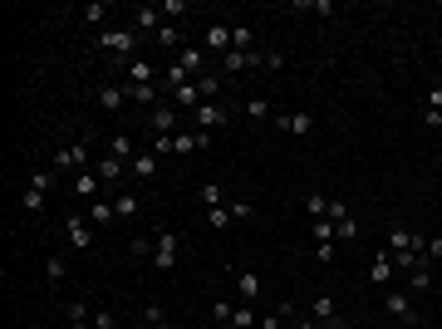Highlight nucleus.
Listing matches in <instances>:
<instances>
[{
	"label": "nucleus",
	"mask_w": 442,
	"mask_h": 329,
	"mask_svg": "<svg viewBox=\"0 0 442 329\" xmlns=\"http://www.w3.org/2000/svg\"><path fill=\"white\" fill-rule=\"evenodd\" d=\"M423 246H428V236H418V231H403V226L388 231V251H393L398 270H418L423 265Z\"/></svg>",
	"instance_id": "nucleus-1"
},
{
	"label": "nucleus",
	"mask_w": 442,
	"mask_h": 329,
	"mask_svg": "<svg viewBox=\"0 0 442 329\" xmlns=\"http://www.w3.org/2000/svg\"><path fill=\"white\" fill-rule=\"evenodd\" d=\"M99 49H118V54H123V64H128V59H138L143 35H138L133 25H128V30H104V35H99Z\"/></svg>",
	"instance_id": "nucleus-2"
},
{
	"label": "nucleus",
	"mask_w": 442,
	"mask_h": 329,
	"mask_svg": "<svg viewBox=\"0 0 442 329\" xmlns=\"http://www.w3.org/2000/svg\"><path fill=\"white\" fill-rule=\"evenodd\" d=\"M148 128H153L157 138H177V128H182V113H177V104H157V109L148 113Z\"/></svg>",
	"instance_id": "nucleus-3"
},
{
	"label": "nucleus",
	"mask_w": 442,
	"mask_h": 329,
	"mask_svg": "<svg viewBox=\"0 0 442 329\" xmlns=\"http://www.w3.org/2000/svg\"><path fill=\"white\" fill-rule=\"evenodd\" d=\"M231 123V109L226 104H202V109H192V128H202V133H217V128H226Z\"/></svg>",
	"instance_id": "nucleus-4"
},
{
	"label": "nucleus",
	"mask_w": 442,
	"mask_h": 329,
	"mask_svg": "<svg viewBox=\"0 0 442 329\" xmlns=\"http://www.w3.org/2000/svg\"><path fill=\"white\" fill-rule=\"evenodd\" d=\"M177 261H182V241H177V231H162V236H157V251H153V265L167 275Z\"/></svg>",
	"instance_id": "nucleus-5"
},
{
	"label": "nucleus",
	"mask_w": 442,
	"mask_h": 329,
	"mask_svg": "<svg viewBox=\"0 0 442 329\" xmlns=\"http://www.w3.org/2000/svg\"><path fill=\"white\" fill-rule=\"evenodd\" d=\"M202 148H212V133H202V128L167 138V152H177V157H192V152H202Z\"/></svg>",
	"instance_id": "nucleus-6"
},
{
	"label": "nucleus",
	"mask_w": 442,
	"mask_h": 329,
	"mask_svg": "<svg viewBox=\"0 0 442 329\" xmlns=\"http://www.w3.org/2000/svg\"><path fill=\"white\" fill-rule=\"evenodd\" d=\"M261 64V49H231V54H221L217 74L226 79V74H246V69H256Z\"/></svg>",
	"instance_id": "nucleus-7"
},
{
	"label": "nucleus",
	"mask_w": 442,
	"mask_h": 329,
	"mask_svg": "<svg viewBox=\"0 0 442 329\" xmlns=\"http://www.w3.org/2000/svg\"><path fill=\"white\" fill-rule=\"evenodd\" d=\"M64 236H69V246H74V251H84V256L94 251V221L69 217V221H64Z\"/></svg>",
	"instance_id": "nucleus-8"
},
{
	"label": "nucleus",
	"mask_w": 442,
	"mask_h": 329,
	"mask_svg": "<svg viewBox=\"0 0 442 329\" xmlns=\"http://www.w3.org/2000/svg\"><path fill=\"white\" fill-rule=\"evenodd\" d=\"M383 310H388L393 320H403V325H418V310H413L408 290H388V295H383Z\"/></svg>",
	"instance_id": "nucleus-9"
},
{
	"label": "nucleus",
	"mask_w": 442,
	"mask_h": 329,
	"mask_svg": "<svg viewBox=\"0 0 442 329\" xmlns=\"http://www.w3.org/2000/svg\"><path fill=\"white\" fill-rule=\"evenodd\" d=\"M157 172H162V157H157L153 148H148V152H138V157L128 162V177H138V182H153Z\"/></svg>",
	"instance_id": "nucleus-10"
},
{
	"label": "nucleus",
	"mask_w": 442,
	"mask_h": 329,
	"mask_svg": "<svg viewBox=\"0 0 442 329\" xmlns=\"http://www.w3.org/2000/svg\"><path fill=\"white\" fill-rule=\"evenodd\" d=\"M162 25H167V20H162V5H133V30H138V35H143V30L157 35Z\"/></svg>",
	"instance_id": "nucleus-11"
},
{
	"label": "nucleus",
	"mask_w": 442,
	"mask_h": 329,
	"mask_svg": "<svg viewBox=\"0 0 442 329\" xmlns=\"http://www.w3.org/2000/svg\"><path fill=\"white\" fill-rule=\"evenodd\" d=\"M123 69H128V84H157V79H162V69H157L153 59H143V54H138V59H128Z\"/></svg>",
	"instance_id": "nucleus-12"
},
{
	"label": "nucleus",
	"mask_w": 442,
	"mask_h": 329,
	"mask_svg": "<svg viewBox=\"0 0 442 329\" xmlns=\"http://www.w3.org/2000/svg\"><path fill=\"white\" fill-rule=\"evenodd\" d=\"M275 128L305 138V133H315V113H275Z\"/></svg>",
	"instance_id": "nucleus-13"
},
{
	"label": "nucleus",
	"mask_w": 442,
	"mask_h": 329,
	"mask_svg": "<svg viewBox=\"0 0 442 329\" xmlns=\"http://www.w3.org/2000/svg\"><path fill=\"white\" fill-rule=\"evenodd\" d=\"M54 167L64 172V167H89V143L79 138V143H69V148H59V157H54Z\"/></svg>",
	"instance_id": "nucleus-14"
},
{
	"label": "nucleus",
	"mask_w": 442,
	"mask_h": 329,
	"mask_svg": "<svg viewBox=\"0 0 442 329\" xmlns=\"http://www.w3.org/2000/svg\"><path fill=\"white\" fill-rule=\"evenodd\" d=\"M393 270H398V265H393V251H388V246H383V251H374L369 280H374V285H388V280H393Z\"/></svg>",
	"instance_id": "nucleus-15"
},
{
	"label": "nucleus",
	"mask_w": 442,
	"mask_h": 329,
	"mask_svg": "<svg viewBox=\"0 0 442 329\" xmlns=\"http://www.w3.org/2000/svg\"><path fill=\"white\" fill-rule=\"evenodd\" d=\"M187 84H192V74H187L177 59H167V64H162V89H167V94H177V89H187Z\"/></svg>",
	"instance_id": "nucleus-16"
},
{
	"label": "nucleus",
	"mask_w": 442,
	"mask_h": 329,
	"mask_svg": "<svg viewBox=\"0 0 442 329\" xmlns=\"http://www.w3.org/2000/svg\"><path fill=\"white\" fill-rule=\"evenodd\" d=\"M157 99H162V94H157V84H128V104H138V109H157Z\"/></svg>",
	"instance_id": "nucleus-17"
},
{
	"label": "nucleus",
	"mask_w": 442,
	"mask_h": 329,
	"mask_svg": "<svg viewBox=\"0 0 442 329\" xmlns=\"http://www.w3.org/2000/svg\"><path fill=\"white\" fill-rule=\"evenodd\" d=\"M123 104H128V84H104L99 89V109L104 113H118Z\"/></svg>",
	"instance_id": "nucleus-18"
},
{
	"label": "nucleus",
	"mask_w": 442,
	"mask_h": 329,
	"mask_svg": "<svg viewBox=\"0 0 442 329\" xmlns=\"http://www.w3.org/2000/svg\"><path fill=\"white\" fill-rule=\"evenodd\" d=\"M207 49L212 54H231V25H207Z\"/></svg>",
	"instance_id": "nucleus-19"
},
{
	"label": "nucleus",
	"mask_w": 442,
	"mask_h": 329,
	"mask_svg": "<svg viewBox=\"0 0 442 329\" xmlns=\"http://www.w3.org/2000/svg\"><path fill=\"white\" fill-rule=\"evenodd\" d=\"M192 84L202 89V99H207V104H217V94H221V74H217V69H202Z\"/></svg>",
	"instance_id": "nucleus-20"
},
{
	"label": "nucleus",
	"mask_w": 442,
	"mask_h": 329,
	"mask_svg": "<svg viewBox=\"0 0 442 329\" xmlns=\"http://www.w3.org/2000/svg\"><path fill=\"white\" fill-rule=\"evenodd\" d=\"M109 157H118V162H133V157H138L128 133H113V138H109Z\"/></svg>",
	"instance_id": "nucleus-21"
},
{
	"label": "nucleus",
	"mask_w": 442,
	"mask_h": 329,
	"mask_svg": "<svg viewBox=\"0 0 442 329\" xmlns=\"http://www.w3.org/2000/svg\"><path fill=\"white\" fill-rule=\"evenodd\" d=\"M94 172H99V182H123V177H128V162H118V157H104Z\"/></svg>",
	"instance_id": "nucleus-22"
},
{
	"label": "nucleus",
	"mask_w": 442,
	"mask_h": 329,
	"mask_svg": "<svg viewBox=\"0 0 442 329\" xmlns=\"http://www.w3.org/2000/svg\"><path fill=\"white\" fill-rule=\"evenodd\" d=\"M177 64H182V69H187V74L197 79V74H202V49H192V44H182V49H177Z\"/></svg>",
	"instance_id": "nucleus-23"
},
{
	"label": "nucleus",
	"mask_w": 442,
	"mask_h": 329,
	"mask_svg": "<svg viewBox=\"0 0 442 329\" xmlns=\"http://www.w3.org/2000/svg\"><path fill=\"white\" fill-rule=\"evenodd\" d=\"M236 290H241V295H246V305H251V300L261 295V275H256V270H241V275H236Z\"/></svg>",
	"instance_id": "nucleus-24"
},
{
	"label": "nucleus",
	"mask_w": 442,
	"mask_h": 329,
	"mask_svg": "<svg viewBox=\"0 0 442 329\" xmlns=\"http://www.w3.org/2000/svg\"><path fill=\"white\" fill-rule=\"evenodd\" d=\"M113 217H118V212H113V202H104V197H94V202H89V221H94V226H109Z\"/></svg>",
	"instance_id": "nucleus-25"
},
{
	"label": "nucleus",
	"mask_w": 442,
	"mask_h": 329,
	"mask_svg": "<svg viewBox=\"0 0 442 329\" xmlns=\"http://www.w3.org/2000/svg\"><path fill=\"white\" fill-rule=\"evenodd\" d=\"M310 315H315L320 325H330V320H339V310H334V295H320V300L310 305Z\"/></svg>",
	"instance_id": "nucleus-26"
},
{
	"label": "nucleus",
	"mask_w": 442,
	"mask_h": 329,
	"mask_svg": "<svg viewBox=\"0 0 442 329\" xmlns=\"http://www.w3.org/2000/svg\"><path fill=\"white\" fill-rule=\"evenodd\" d=\"M153 40H157V44H162V49H172V54H177V49H182V30H177V25H162V30H157V35H153Z\"/></svg>",
	"instance_id": "nucleus-27"
},
{
	"label": "nucleus",
	"mask_w": 442,
	"mask_h": 329,
	"mask_svg": "<svg viewBox=\"0 0 442 329\" xmlns=\"http://www.w3.org/2000/svg\"><path fill=\"white\" fill-rule=\"evenodd\" d=\"M25 187H35V192H44V197H49V187H54V172H44V167H30Z\"/></svg>",
	"instance_id": "nucleus-28"
},
{
	"label": "nucleus",
	"mask_w": 442,
	"mask_h": 329,
	"mask_svg": "<svg viewBox=\"0 0 442 329\" xmlns=\"http://www.w3.org/2000/svg\"><path fill=\"white\" fill-rule=\"evenodd\" d=\"M74 192L94 202V197H99V172H79V177H74Z\"/></svg>",
	"instance_id": "nucleus-29"
},
{
	"label": "nucleus",
	"mask_w": 442,
	"mask_h": 329,
	"mask_svg": "<svg viewBox=\"0 0 442 329\" xmlns=\"http://www.w3.org/2000/svg\"><path fill=\"white\" fill-rule=\"evenodd\" d=\"M138 207H143L138 192H118V197H113V212H118V217H138Z\"/></svg>",
	"instance_id": "nucleus-30"
},
{
	"label": "nucleus",
	"mask_w": 442,
	"mask_h": 329,
	"mask_svg": "<svg viewBox=\"0 0 442 329\" xmlns=\"http://www.w3.org/2000/svg\"><path fill=\"white\" fill-rule=\"evenodd\" d=\"M231 329H261V315H256L251 305H241V310L231 315Z\"/></svg>",
	"instance_id": "nucleus-31"
},
{
	"label": "nucleus",
	"mask_w": 442,
	"mask_h": 329,
	"mask_svg": "<svg viewBox=\"0 0 442 329\" xmlns=\"http://www.w3.org/2000/svg\"><path fill=\"white\" fill-rule=\"evenodd\" d=\"M44 275H49V285H59V280L69 275V261H64V256H49V261H44Z\"/></svg>",
	"instance_id": "nucleus-32"
},
{
	"label": "nucleus",
	"mask_w": 442,
	"mask_h": 329,
	"mask_svg": "<svg viewBox=\"0 0 442 329\" xmlns=\"http://www.w3.org/2000/svg\"><path fill=\"white\" fill-rule=\"evenodd\" d=\"M408 285H413V290H433V265L423 261L418 270H408Z\"/></svg>",
	"instance_id": "nucleus-33"
},
{
	"label": "nucleus",
	"mask_w": 442,
	"mask_h": 329,
	"mask_svg": "<svg viewBox=\"0 0 442 329\" xmlns=\"http://www.w3.org/2000/svg\"><path fill=\"white\" fill-rule=\"evenodd\" d=\"M231 202H226V207H212V212H207V226H212V231H226V226H231Z\"/></svg>",
	"instance_id": "nucleus-34"
},
{
	"label": "nucleus",
	"mask_w": 442,
	"mask_h": 329,
	"mask_svg": "<svg viewBox=\"0 0 442 329\" xmlns=\"http://www.w3.org/2000/svg\"><path fill=\"white\" fill-rule=\"evenodd\" d=\"M202 207L212 212V207H226V192H221V182H207L202 187Z\"/></svg>",
	"instance_id": "nucleus-35"
},
{
	"label": "nucleus",
	"mask_w": 442,
	"mask_h": 329,
	"mask_svg": "<svg viewBox=\"0 0 442 329\" xmlns=\"http://www.w3.org/2000/svg\"><path fill=\"white\" fill-rule=\"evenodd\" d=\"M153 251H157V241H148V236H138V241L128 246V256H133V261H153Z\"/></svg>",
	"instance_id": "nucleus-36"
},
{
	"label": "nucleus",
	"mask_w": 442,
	"mask_h": 329,
	"mask_svg": "<svg viewBox=\"0 0 442 329\" xmlns=\"http://www.w3.org/2000/svg\"><path fill=\"white\" fill-rule=\"evenodd\" d=\"M305 212H310V221H320V217H330V202H325L320 192H310V197H305Z\"/></svg>",
	"instance_id": "nucleus-37"
},
{
	"label": "nucleus",
	"mask_w": 442,
	"mask_h": 329,
	"mask_svg": "<svg viewBox=\"0 0 442 329\" xmlns=\"http://www.w3.org/2000/svg\"><path fill=\"white\" fill-rule=\"evenodd\" d=\"M246 118H270V99H265V94L246 99Z\"/></svg>",
	"instance_id": "nucleus-38"
},
{
	"label": "nucleus",
	"mask_w": 442,
	"mask_h": 329,
	"mask_svg": "<svg viewBox=\"0 0 442 329\" xmlns=\"http://www.w3.org/2000/svg\"><path fill=\"white\" fill-rule=\"evenodd\" d=\"M231 49H256V35H251V25L231 30Z\"/></svg>",
	"instance_id": "nucleus-39"
},
{
	"label": "nucleus",
	"mask_w": 442,
	"mask_h": 329,
	"mask_svg": "<svg viewBox=\"0 0 442 329\" xmlns=\"http://www.w3.org/2000/svg\"><path fill=\"white\" fill-rule=\"evenodd\" d=\"M20 207H25V212H44V192L25 187V192H20Z\"/></svg>",
	"instance_id": "nucleus-40"
},
{
	"label": "nucleus",
	"mask_w": 442,
	"mask_h": 329,
	"mask_svg": "<svg viewBox=\"0 0 442 329\" xmlns=\"http://www.w3.org/2000/svg\"><path fill=\"white\" fill-rule=\"evenodd\" d=\"M261 64H265L270 74H280V69H285V54H280V49H261Z\"/></svg>",
	"instance_id": "nucleus-41"
},
{
	"label": "nucleus",
	"mask_w": 442,
	"mask_h": 329,
	"mask_svg": "<svg viewBox=\"0 0 442 329\" xmlns=\"http://www.w3.org/2000/svg\"><path fill=\"white\" fill-rule=\"evenodd\" d=\"M89 325H94V329H118V310H94Z\"/></svg>",
	"instance_id": "nucleus-42"
},
{
	"label": "nucleus",
	"mask_w": 442,
	"mask_h": 329,
	"mask_svg": "<svg viewBox=\"0 0 442 329\" xmlns=\"http://www.w3.org/2000/svg\"><path fill=\"white\" fill-rule=\"evenodd\" d=\"M64 315H69V325H74V320H94V315H89V305H84V300H69V305H64Z\"/></svg>",
	"instance_id": "nucleus-43"
},
{
	"label": "nucleus",
	"mask_w": 442,
	"mask_h": 329,
	"mask_svg": "<svg viewBox=\"0 0 442 329\" xmlns=\"http://www.w3.org/2000/svg\"><path fill=\"white\" fill-rule=\"evenodd\" d=\"M423 261L433 265V261H442V236H428V246H423Z\"/></svg>",
	"instance_id": "nucleus-44"
},
{
	"label": "nucleus",
	"mask_w": 442,
	"mask_h": 329,
	"mask_svg": "<svg viewBox=\"0 0 442 329\" xmlns=\"http://www.w3.org/2000/svg\"><path fill=\"white\" fill-rule=\"evenodd\" d=\"M84 15H89V25H104V20H109V5H99V0H94Z\"/></svg>",
	"instance_id": "nucleus-45"
},
{
	"label": "nucleus",
	"mask_w": 442,
	"mask_h": 329,
	"mask_svg": "<svg viewBox=\"0 0 442 329\" xmlns=\"http://www.w3.org/2000/svg\"><path fill=\"white\" fill-rule=\"evenodd\" d=\"M231 217H236V221H251V217H256V207H251V202H231Z\"/></svg>",
	"instance_id": "nucleus-46"
},
{
	"label": "nucleus",
	"mask_w": 442,
	"mask_h": 329,
	"mask_svg": "<svg viewBox=\"0 0 442 329\" xmlns=\"http://www.w3.org/2000/svg\"><path fill=\"white\" fill-rule=\"evenodd\" d=\"M261 329H285V315H280V310H270V315H261Z\"/></svg>",
	"instance_id": "nucleus-47"
},
{
	"label": "nucleus",
	"mask_w": 442,
	"mask_h": 329,
	"mask_svg": "<svg viewBox=\"0 0 442 329\" xmlns=\"http://www.w3.org/2000/svg\"><path fill=\"white\" fill-rule=\"evenodd\" d=\"M290 329H325V325H320L315 315H295V320H290Z\"/></svg>",
	"instance_id": "nucleus-48"
},
{
	"label": "nucleus",
	"mask_w": 442,
	"mask_h": 329,
	"mask_svg": "<svg viewBox=\"0 0 442 329\" xmlns=\"http://www.w3.org/2000/svg\"><path fill=\"white\" fill-rule=\"evenodd\" d=\"M143 320H148V325L157 329V325H162V310H157V305H153V300H148V305H143Z\"/></svg>",
	"instance_id": "nucleus-49"
},
{
	"label": "nucleus",
	"mask_w": 442,
	"mask_h": 329,
	"mask_svg": "<svg viewBox=\"0 0 442 329\" xmlns=\"http://www.w3.org/2000/svg\"><path fill=\"white\" fill-rule=\"evenodd\" d=\"M212 315H217V325H231V315H236V310H231L226 300H217V310H212Z\"/></svg>",
	"instance_id": "nucleus-50"
},
{
	"label": "nucleus",
	"mask_w": 442,
	"mask_h": 329,
	"mask_svg": "<svg viewBox=\"0 0 442 329\" xmlns=\"http://www.w3.org/2000/svg\"><path fill=\"white\" fill-rule=\"evenodd\" d=\"M330 221H334V226H339V221H349V207H344V202H330Z\"/></svg>",
	"instance_id": "nucleus-51"
},
{
	"label": "nucleus",
	"mask_w": 442,
	"mask_h": 329,
	"mask_svg": "<svg viewBox=\"0 0 442 329\" xmlns=\"http://www.w3.org/2000/svg\"><path fill=\"white\" fill-rule=\"evenodd\" d=\"M334 231H339V241H354V231H359V226H354V217H349V221H339Z\"/></svg>",
	"instance_id": "nucleus-52"
},
{
	"label": "nucleus",
	"mask_w": 442,
	"mask_h": 329,
	"mask_svg": "<svg viewBox=\"0 0 442 329\" xmlns=\"http://www.w3.org/2000/svg\"><path fill=\"white\" fill-rule=\"evenodd\" d=\"M428 109H433V113H442V89H433V94H428Z\"/></svg>",
	"instance_id": "nucleus-53"
},
{
	"label": "nucleus",
	"mask_w": 442,
	"mask_h": 329,
	"mask_svg": "<svg viewBox=\"0 0 442 329\" xmlns=\"http://www.w3.org/2000/svg\"><path fill=\"white\" fill-rule=\"evenodd\" d=\"M69 329H94V325H89V320H74V325H69Z\"/></svg>",
	"instance_id": "nucleus-54"
},
{
	"label": "nucleus",
	"mask_w": 442,
	"mask_h": 329,
	"mask_svg": "<svg viewBox=\"0 0 442 329\" xmlns=\"http://www.w3.org/2000/svg\"><path fill=\"white\" fill-rule=\"evenodd\" d=\"M157 329H172V325H167V320H162V325H157Z\"/></svg>",
	"instance_id": "nucleus-55"
},
{
	"label": "nucleus",
	"mask_w": 442,
	"mask_h": 329,
	"mask_svg": "<svg viewBox=\"0 0 442 329\" xmlns=\"http://www.w3.org/2000/svg\"><path fill=\"white\" fill-rule=\"evenodd\" d=\"M438 177H442V162H438Z\"/></svg>",
	"instance_id": "nucleus-56"
}]
</instances>
